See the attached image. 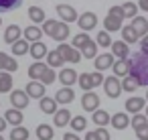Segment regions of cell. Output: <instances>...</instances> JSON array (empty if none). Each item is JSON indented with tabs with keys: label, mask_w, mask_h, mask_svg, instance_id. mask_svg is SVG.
I'll return each instance as SVG.
<instances>
[{
	"label": "cell",
	"mask_w": 148,
	"mask_h": 140,
	"mask_svg": "<svg viewBox=\"0 0 148 140\" xmlns=\"http://www.w3.org/2000/svg\"><path fill=\"white\" fill-rule=\"evenodd\" d=\"M132 59V69H130V75L138 79L140 85L148 87V55L144 53H136Z\"/></svg>",
	"instance_id": "1"
},
{
	"label": "cell",
	"mask_w": 148,
	"mask_h": 140,
	"mask_svg": "<svg viewBox=\"0 0 148 140\" xmlns=\"http://www.w3.org/2000/svg\"><path fill=\"white\" fill-rule=\"evenodd\" d=\"M103 79H106V77H103L99 71H93V73H81L79 79H77V83H79V87H81L83 91H91L93 87L103 85Z\"/></svg>",
	"instance_id": "2"
},
{
	"label": "cell",
	"mask_w": 148,
	"mask_h": 140,
	"mask_svg": "<svg viewBox=\"0 0 148 140\" xmlns=\"http://www.w3.org/2000/svg\"><path fill=\"white\" fill-rule=\"evenodd\" d=\"M103 91H106V95H108V97L116 100V97L122 93V81H120L116 75L106 77V79H103Z\"/></svg>",
	"instance_id": "3"
},
{
	"label": "cell",
	"mask_w": 148,
	"mask_h": 140,
	"mask_svg": "<svg viewBox=\"0 0 148 140\" xmlns=\"http://www.w3.org/2000/svg\"><path fill=\"white\" fill-rule=\"evenodd\" d=\"M57 51L61 53V57L65 59V63H79V61H81V51L73 49V47L67 45V43H61V45L57 47Z\"/></svg>",
	"instance_id": "4"
},
{
	"label": "cell",
	"mask_w": 148,
	"mask_h": 140,
	"mask_svg": "<svg viewBox=\"0 0 148 140\" xmlns=\"http://www.w3.org/2000/svg\"><path fill=\"white\" fill-rule=\"evenodd\" d=\"M81 108L85 112L93 114L95 110H99V95L95 91H83V95H81Z\"/></svg>",
	"instance_id": "5"
},
{
	"label": "cell",
	"mask_w": 148,
	"mask_h": 140,
	"mask_svg": "<svg viewBox=\"0 0 148 140\" xmlns=\"http://www.w3.org/2000/svg\"><path fill=\"white\" fill-rule=\"evenodd\" d=\"M29 100L31 97L27 95L25 89H12V93H10V104L14 110H25L29 106Z\"/></svg>",
	"instance_id": "6"
},
{
	"label": "cell",
	"mask_w": 148,
	"mask_h": 140,
	"mask_svg": "<svg viewBox=\"0 0 148 140\" xmlns=\"http://www.w3.org/2000/svg\"><path fill=\"white\" fill-rule=\"evenodd\" d=\"M57 14L61 16V23H75L79 16H77V10L69 4H57Z\"/></svg>",
	"instance_id": "7"
},
{
	"label": "cell",
	"mask_w": 148,
	"mask_h": 140,
	"mask_svg": "<svg viewBox=\"0 0 148 140\" xmlns=\"http://www.w3.org/2000/svg\"><path fill=\"white\" fill-rule=\"evenodd\" d=\"M77 25H79V29H81L83 33H87V31H93V29L97 27V16H95L93 12H83V14H79V19H77Z\"/></svg>",
	"instance_id": "8"
},
{
	"label": "cell",
	"mask_w": 148,
	"mask_h": 140,
	"mask_svg": "<svg viewBox=\"0 0 148 140\" xmlns=\"http://www.w3.org/2000/svg\"><path fill=\"white\" fill-rule=\"evenodd\" d=\"M114 63H116V57L112 55V53H101V55H97L95 59H93V65H95V71H106V69H110V67H114Z\"/></svg>",
	"instance_id": "9"
},
{
	"label": "cell",
	"mask_w": 148,
	"mask_h": 140,
	"mask_svg": "<svg viewBox=\"0 0 148 140\" xmlns=\"http://www.w3.org/2000/svg\"><path fill=\"white\" fill-rule=\"evenodd\" d=\"M57 79L63 83V87H71L73 83H77L79 75H77V71H75V69H71V67H65V69H61V71H59Z\"/></svg>",
	"instance_id": "10"
},
{
	"label": "cell",
	"mask_w": 148,
	"mask_h": 140,
	"mask_svg": "<svg viewBox=\"0 0 148 140\" xmlns=\"http://www.w3.org/2000/svg\"><path fill=\"white\" fill-rule=\"evenodd\" d=\"M144 108H146V97L132 95L126 100V112H130V114H142Z\"/></svg>",
	"instance_id": "11"
},
{
	"label": "cell",
	"mask_w": 148,
	"mask_h": 140,
	"mask_svg": "<svg viewBox=\"0 0 148 140\" xmlns=\"http://www.w3.org/2000/svg\"><path fill=\"white\" fill-rule=\"evenodd\" d=\"M18 69V61L16 59H12L8 53H4V51H0V71H6V73H14Z\"/></svg>",
	"instance_id": "12"
},
{
	"label": "cell",
	"mask_w": 148,
	"mask_h": 140,
	"mask_svg": "<svg viewBox=\"0 0 148 140\" xmlns=\"http://www.w3.org/2000/svg\"><path fill=\"white\" fill-rule=\"evenodd\" d=\"M130 69H132V59H116V63L112 67L116 77H128Z\"/></svg>",
	"instance_id": "13"
},
{
	"label": "cell",
	"mask_w": 148,
	"mask_h": 140,
	"mask_svg": "<svg viewBox=\"0 0 148 140\" xmlns=\"http://www.w3.org/2000/svg\"><path fill=\"white\" fill-rule=\"evenodd\" d=\"M25 91H27L29 97H35V100H43L45 97V85L41 81H29Z\"/></svg>",
	"instance_id": "14"
},
{
	"label": "cell",
	"mask_w": 148,
	"mask_h": 140,
	"mask_svg": "<svg viewBox=\"0 0 148 140\" xmlns=\"http://www.w3.org/2000/svg\"><path fill=\"white\" fill-rule=\"evenodd\" d=\"M110 124H112V128H116V130H126V128L130 126V116H128L126 112H116V114L112 116Z\"/></svg>",
	"instance_id": "15"
},
{
	"label": "cell",
	"mask_w": 148,
	"mask_h": 140,
	"mask_svg": "<svg viewBox=\"0 0 148 140\" xmlns=\"http://www.w3.org/2000/svg\"><path fill=\"white\" fill-rule=\"evenodd\" d=\"M23 35H25V41L33 45V43H39V41H41V37H43V29L37 27V25H31V27H27V29L23 31Z\"/></svg>",
	"instance_id": "16"
},
{
	"label": "cell",
	"mask_w": 148,
	"mask_h": 140,
	"mask_svg": "<svg viewBox=\"0 0 148 140\" xmlns=\"http://www.w3.org/2000/svg\"><path fill=\"white\" fill-rule=\"evenodd\" d=\"M112 55L116 59H130V47L124 41H114L112 43Z\"/></svg>",
	"instance_id": "17"
},
{
	"label": "cell",
	"mask_w": 148,
	"mask_h": 140,
	"mask_svg": "<svg viewBox=\"0 0 148 140\" xmlns=\"http://www.w3.org/2000/svg\"><path fill=\"white\" fill-rule=\"evenodd\" d=\"M21 35H23V29H21L18 25H10V27H6V31H4V43L14 45L16 41H21Z\"/></svg>",
	"instance_id": "18"
},
{
	"label": "cell",
	"mask_w": 148,
	"mask_h": 140,
	"mask_svg": "<svg viewBox=\"0 0 148 140\" xmlns=\"http://www.w3.org/2000/svg\"><path fill=\"white\" fill-rule=\"evenodd\" d=\"M23 112L21 110H14V108H10L8 112H4V120H6V124H10L12 128H16V126H23Z\"/></svg>",
	"instance_id": "19"
},
{
	"label": "cell",
	"mask_w": 148,
	"mask_h": 140,
	"mask_svg": "<svg viewBox=\"0 0 148 140\" xmlns=\"http://www.w3.org/2000/svg\"><path fill=\"white\" fill-rule=\"evenodd\" d=\"M71 118H73L71 112L63 108V110H57V112H55V116H53V124H55L57 128H65V126L71 122Z\"/></svg>",
	"instance_id": "20"
},
{
	"label": "cell",
	"mask_w": 148,
	"mask_h": 140,
	"mask_svg": "<svg viewBox=\"0 0 148 140\" xmlns=\"http://www.w3.org/2000/svg\"><path fill=\"white\" fill-rule=\"evenodd\" d=\"M130 27H132V29H134V31L138 33V37H140V39L148 35V21H146L144 16H140V14H138L136 19H132Z\"/></svg>",
	"instance_id": "21"
},
{
	"label": "cell",
	"mask_w": 148,
	"mask_h": 140,
	"mask_svg": "<svg viewBox=\"0 0 148 140\" xmlns=\"http://www.w3.org/2000/svg\"><path fill=\"white\" fill-rule=\"evenodd\" d=\"M122 23H124L122 19L108 14V16L103 19V29H106L108 33H116V31H122V29H124V25H122Z\"/></svg>",
	"instance_id": "22"
},
{
	"label": "cell",
	"mask_w": 148,
	"mask_h": 140,
	"mask_svg": "<svg viewBox=\"0 0 148 140\" xmlns=\"http://www.w3.org/2000/svg\"><path fill=\"white\" fill-rule=\"evenodd\" d=\"M29 53H31V57L35 59V61H41L43 57H47L49 55V49H47V45L45 43H33L31 45V49H29Z\"/></svg>",
	"instance_id": "23"
},
{
	"label": "cell",
	"mask_w": 148,
	"mask_h": 140,
	"mask_svg": "<svg viewBox=\"0 0 148 140\" xmlns=\"http://www.w3.org/2000/svg\"><path fill=\"white\" fill-rule=\"evenodd\" d=\"M75 100V91L71 87H61L57 93H55V102L57 104H71Z\"/></svg>",
	"instance_id": "24"
},
{
	"label": "cell",
	"mask_w": 148,
	"mask_h": 140,
	"mask_svg": "<svg viewBox=\"0 0 148 140\" xmlns=\"http://www.w3.org/2000/svg\"><path fill=\"white\" fill-rule=\"evenodd\" d=\"M91 118H93V124H95L97 128H106V126L110 124V120H112L110 112H106V110H95V112L91 114Z\"/></svg>",
	"instance_id": "25"
},
{
	"label": "cell",
	"mask_w": 148,
	"mask_h": 140,
	"mask_svg": "<svg viewBox=\"0 0 148 140\" xmlns=\"http://www.w3.org/2000/svg\"><path fill=\"white\" fill-rule=\"evenodd\" d=\"M120 33H122V41H124L126 45H134V43H138V41H140L138 33H136V31H134L130 25H128V27H124Z\"/></svg>",
	"instance_id": "26"
},
{
	"label": "cell",
	"mask_w": 148,
	"mask_h": 140,
	"mask_svg": "<svg viewBox=\"0 0 148 140\" xmlns=\"http://www.w3.org/2000/svg\"><path fill=\"white\" fill-rule=\"evenodd\" d=\"M39 108H41V112L55 116V112H57V102H55V97H47V95H45L43 100H39Z\"/></svg>",
	"instance_id": "27"
},
{
	"label": "cell",
	"mask_w": 148,
	"mask_h": 140,
	"mask_svg": "<svg viewBox=\"0 0 148 140\" xmlns=\"http://www.w3.org/2000/svg\"><path fill=\"white\" fill-rule=\"evenodd\" d=\"M45 69H47V65H45V63L35 61V63L29 67V77H31L33 81H39V79H41V75L45 73Z\"/></svg>",
	"instance_id": "28"
},
{
	"label": "cell",
	"mask_w": 148,
	"mask_h": 140,
	"mask_svg": "<svg viewBox=\"0 0 148 140\" xmlns=\"http://www.w3.org/2000/svg\"><path fill=\"white\" fill-rule=\"evenodd\" d=\"M53 136H55L53 126H49V124H39L37 126V138L39 140H53Z\"/></svg>",
	"instance_id": "29"
},
{
	"label": "cell",
	"mask_w": 148,
	"mask_h": 140,
	"mask_svg": "<svg viewBox=\"0 0 148 140\" xmlns=\"http://www.w3.org/2000/svg\"><path fill=\"white\" fill-rule=\"evenodd\" d=\"M67 37H69V25L59 21V25H57V29H55V33H53V37H51V39H55V41L63 43Z\"/></svg>",
	"instance_id": "30"
},
{
	"label": "cell",
	"mask_w": 148,
	"mask_h": 140,
	"mask_svg": "<svg viewBox=\"0 0 148 140\" xmlns=\"http://www.w3.org/2000/svg\"><path fill=\"white\" fill-rule=\"evenodd\" d=\"M65 63V59L61 57V53L55 49V51H49V55H47V67H51V69H55V67H61Z\"/></svg>",
	"instance_id": "31"
},
{
	"label": "cell",
	"mask_w": 148,
	"mask_h": 140,
	"mask_svg": "<svg viewBox=\"0 0 148 140\" xmlns=\"http://www.w3.org/2000/svg\"><path fill=\"white\" fill-rule=\"evenodd\" d=\"M69 128H71V132H83L85 128H87V120H85V116H73L71 118V122H69Z\"/></svg>",
	"instance_id": "32"
},
{
	"label": "cell",
	"mask_w": 148,
	"mask_h": 140,
	"mask_svg": "<svg viewBox=\"0 0 148 140\" xmlns=\"http://www.w3.org/2000/svg\"><path fill=\"white\" fill-rule=\"evenodd\" d=\"M29 19H31L35 25L47 21V19H45V10H43L41 6H29Z\"/></svg>",
	"instance_id": "33"
},
{
	"label": "cell",
	"mask_w": 148,
	"mask_h": 140,
	"mask_svg": "<svg viewBox=\"0 0 148 140\" xmlns=\"http://www.w3.org/2000/svg\"><path fill=\"white\" fill-rule=\"evenodd\" d=\"M10 89H12V75L0 71V93H8Z\"/></svg>",
	"instance_id": "34"
},
{
	"label": "cell",
	"mask_w": 148,
	"mask_h": 140,
	"mask_svg": "<svg viewBox=\"0 0 148 140\" xmlns=\"http://www.w3.org/2000/svg\"><path fill=\"white\" fill-rule=\"evenodd\" d=\"M138 87H140V83H138V79H136V77L128 75V77H124V79H122V91L134 93V91H136Z\"/></svg>",
	"instance_id": "35"
},
{
	"label": "cell",
	"mask_w": 148,
	"mask_h": 140,
	"mask_svg": "<svg viewBox=\"0 0 148 140\" xmlns=\"http://www.w3.org/2000/svg\"><path fill=\"white\" fill-rule=\"evenodd\" d=\"M89 41H91V39H89V35H87V33H79V35H75V37H73L71 47H73V49H77V51H81Z\"/></svg>",
	"instance_id": "36"
},
{
	"label": "cell",
	"mask_w": 148,
	"mask_h": 140,
	"mask_svg": "<svg viewBox=\"0 0 148 140\" xmlns=\"http://www.w3.org/2000/svg\"><path fill=\"white\" fill-rule=\"evenodd\" d=\"M29 49H31V43H27L25 39H21V41H16V43L12 45V55H16V57L27 55V53H29Z\"/></svg>",
	"instance_id": "37"
},
{
	"label": "cell",
	"mask_w": 148,
	"mask_h": 140,
	"mask_svg": "<svg viewBox=\"0 0 148 140\" xmlns=\"http://www.w3.org/2000/svg\"><path fill=\"white\" fill-rule=\"evenodd\" d=\"M81 57H85V59H95V57H97V43L89 41V43L81 49Z\"/></svg>",
	"instance_id": "38"
},
{
	"label": "cell",
	"mask_w": 148,
	"mask_h": 140,
	"mask_svg": "<svg viewBox=\"0 0 148 140\" xmlns=\"http://www.w3.org/2000/svg\"><path fill=\"white\" fill-rule=\"evenodd\" d=\"M10 140H29V128L16 126L10 130Z\"/></svg>",
	"instance_id": "39"
},
{
	"label": "cell",
	"mask_w": 148,
	"mask_h": 140,
	"mask_svg": "<svg viewBox=\"0 0 148 140\" xmlns=\"http://www.w3.org/2000/svg\"><path fill=\"white\" fill-rule=\"evenodd\" d=\"M122 10H124V16L130 19V21L138 16V4H134V2H124L122 4Z\"/></svg>",
	"instance_id": "40"
},
{
	"label": "cell",
	"mask_w": 148,
	"mask_h": 140,
	"mask_svg": "<svg viewBox=\"0 0 148 140\" xmlns=\"http://www.w3.org/2000/svg\"><path fill=\"white\" fill-rule=\"evenodd\" d=\"M130 126H132L134 130L144 128V126H148V118H146L144 114H134V116L130 118Z\"/></svg>",
	"instance_id": "41"
},
{
	"label": "cell",
	"mask_w": 148,
	"mask_h": 140,
	"mask_svg": "<svg viewBox=\"0 0 148 140\" xmlns=\"http://www.w3.org/2000/svg\"><path fill=\"white\" fill-rule=\"evenodd\" d=\"M95 43H97V47H112V37H110V33L108 31H99L97 33V37H95Z\"/></svg>",
	"instance_id": "42"
},
{
	"label": "cell",
	"mask_w": 148,
	"mask_h": 140,
	"mask_svg": "<svg viewBox=\"0 0 148 140\" xmlns=\"http://www.w3.org/2000/svg\"><path fill=\"white\" fill-rule=\"evenodd\" d=\"M23 4V0H0V12H8L14 10Z\"/></svg>",
	"instance_id": "43"
},
{
	"label": "cell",
	"mask_w": 148,
	"mask_h": 140,
	"mask_svg": "<svg viewBox=\"0 0 148 140\" xmlns=\"http://www.w3.org/2000/svg\"><path fill=\"white\" fill-rule=\"evenodd\" d=\"M55 79H57V73H55V69L47 67V69H45V73L41 75V79H39V81H41V83H43V85L47 87V85H51V83H53Z\"/></svg>",
	"instance_id": "44"
},
{
	"label": "cell",
	"mask_w": 148,
	"mask_h": 140,
	"mask_svg": "<svg viewBox=\"0 0 148 140\" xmlns=\"http://www.w3.org/2000/svg\"><path fill=\"white\" fill-rule=\"evenodd\" d=\"M57 25H59V21H55V19L45 21V23H43V33H45V35H49V37H53V33H55Z\"/></svg>",
	"instance_id": "45"
},
{
	"label": "cell",
	"mask_w": 148,
	"mask_h": 140,
	"mask_svg": "<svg viewBox=\"0 0 148 140\" xmlns=\"http://www.w3.org/2000/svg\"><path fill=\"white\" fill-rule=\"evenodd\" d=\"M93 132H95V136H97V140H110V132H108L106 128H95Z\"/></svg>",
	"instance_id": "46"
},
{
	"label": "cell",
	"mask_w": 148,
	"mask_h": 140,
	"mask_svg": "<svg viewBox=\"0 0 148 140\" xmlns=\"http://www.w3.org/2000/svg\"><path fill=\"white\" fill-rule=\"evenodd\" d=\"M108 14H112V16H118V19H122V21L126 19V16H124V10H122V6H112Z\"/></svg>",
	"instance_id": "47"
},
{
	"label": "cell",
	"mask_w": 148,
	"mask_h": 140,
	"mask_svg": "<svg viewBox=\"0 0 148 140\" xmlns=\"http://www.w3.org/2000/svg\"><path fill=\"white\" fill-rule=\"evenodd\" d=\"M134 132H136V138H138V140H148V126L138 128V130H134Z\"/></svg>",
	"instance_id": "48"
},
{
	"label": "cell",
	"mask_w": 148,
	"mask_h": 140,
	"mask_svg": "<svg viewBox=\"0 0 148 140\" xmlns=\"http://www.w3.org/2000/svg\"><path fill=\"white\" fill-rule=\"evenodd\" d=\"M140 53H144V55H148V35L140 39Z\"/></svg>",
	"instance_id": "49"
},
{
	"label": "cell",
	"mask_w": 148,
	"mask_h": 140,
	"mask_svg": "<svg viewBox=\"0 0 148 140\" xmlns=\"http://www.w3.org/2000/svg\"><path fill=\"white\" fill-rule=\"evenodd\" d=\"M63 140H81V138H79L75 132H67V134L63 136Z\"/></svg>",
	"instance_id": "50"
},
{
	"label": "cell",
	"mask_w": 148,
	"mask_h": 140,
	"mask_svg": "<svg viewBox=\"0 0 148 140\" xmlns=\"http://www.w3.org/2000/svg\"><path fill=\"white\" fill-rule=\"evenodd\" d=\"M138 8L144 10V12H148V0H138Z\"/></svg>",
	"instance_id": "51"
},
{
	"label": "cell",
	"mask_w": 148,
	"mask_h": 140,
	"mask_svg": "<svg viewBox=\"0 0 148 140\" xmlns=\"http://www.w3.org/2000/svg\"><path fill=\"white\" fill-rule=\"evenodd\" d=\"M85 140H97L95 132H93V130H91V132H87V134H85Z\"/></svg>",
	"instance_id": "52"
},
{
	"label": "cell",
	"mask_w": 148,
	"mask_h": 140,
	"mask_svg": "<svg viewBox=\"0 0 148 140\" xmlns=\"http://www.w3.org/2000/svg\"><path fill=\"white\" fill-rule=\"evenodd\" d=\"M4 128H6V120H4V116H2V118H0V134H2Z\"/></svg>",
	"instance_id": "53"
},
{
	"label": "cell",
	"mask_w": 148,
	"mask_h": 140,
	"mask_svg": "<svg viewBox=\"0 0 148 140\" xmlns=\"http://www.w3.org/2000/svg\"><path fill=\"white\" fill-rule=\"evenodd\" d=\"M144 116H146V118H148V106H146V112H144Z\"/></svg>",
	"instance_id": "54"
},
{
	"label": "cell",
	"mask_w": 148,
	"mask_h": 140,
	"mask_svg": "<svg viewBox=\"0 0 148 140\" xmlns=\"http://www.w3.org/2000/svg\"><path fill=\"white\" fill-rule=\"evenodd\" d=\"M146 102H148V87H146Z\"/></svg>",
	"instance_id": "55"
},
{
	"label": "cell",
	"mask_w": 148,
	"mask_h": 140,
	"mask_svg": "<svg viewBox=\"0 0 148 140\" xmlns=\"http://www.w3.org/2000/svg\"><path fill=\"white\" fill-rule=\"evenodd\" d=\"M0 25H2V16H0Z\"/></svg>",
	"instance_id": "56"
},
{
	"label": "cell",
	"mask_w": 148,
	"mask_h": 140,
	"mask_svg": "<svg viewBox=\"0 0 148 140\" xmlns=\"http://www.w3.org/2000/svg\"><path fill=\"white\" fill-rule=\"evenodd\" d=\"M0 140H4V138H2V134H0Z\"/></svg>",
	"instance_id": "57"
}]
</instances>
